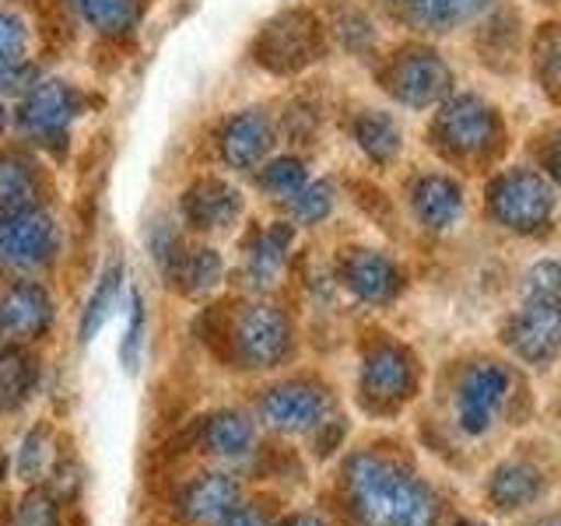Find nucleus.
<instances>
[{
	"label": "nucleus",
	"instance_id": "f257e3e1",
	"mask_svg": "<svg viewBox=\"0 0 561 526\" xmlns=\"http://www.w3.org/2000/svg\"><path fill=\"white\" fill-rule=\"evenodd\" d=\"M337 502L347 526H446L453 505L397 443H368L344 456Z\"/></svg>",
	"mask_w": 561,
	"mask_h": 526
},
{
	"label": "nucleus",
	"instance_id": "f03ea898",
	"mask_svg": "<svg viewBox=\"0 0 561 526\" xmlns=\"http://www.w3.org/2000/svg\"><path fill=\"white\" fill-rule=\"evenodd\" d=\"M519 408V376L502 358H473L453 379L449 428L463 446L499 435Z\"/></svg>",
	"mask_w": 561,
	"mask_h": 526
},
{
	"label": "nucleus",
	"instance_id": "7ed1b4c3",
	"mask_svg": "<svg viewBox=\"0 0 561 526\" xmlns=\"http://www.w3.org/2000/svg\"><path fill=\"white\" fill-rule=\"evenodd\" d=\"M561 478V456L540 443H516L502 449L481 478V505L491 519L513 523L548 505Z\"/></svg>",
	"mask_w": 561,
	"mask_h": 526
},
{
	"label": "nucleus",
	"instance_id": "20e7f679",
	"mask_svg": "<svg viewBox=\"0 0 561 526\" xmlns=\"http://www.w3.org/2000/svg\"><path fill=\"white\" fill-rule=\"evenodd\" d=\"M421 390L417 355L400 341L379 338L362 351L358 403L373 418H397Z\"/></svg>",
	"mask_w": 561,
	"mask_h": 526
},
{
	"label": "nucleus",
	"instance_id": "39448f33",
	"mask_svg": "<svg viewBox=\"0 0 561 526\" xmlns=\"http://www.w3.org/2000/svg\"><path fill=\"white\" fill-rule=\"evenodd\" d=\"M502 344L534 373L554 368L561 362V295H519L502 323Z\"/></svg>",
	"mask_w": 561,
	"mask_h": 526
},
{
	"label": "nucleus",
	"instance_id": "423d86ee",
	"mask_svg": "<svg viewBox=\"0 0 561 526\" xmlns=\"http://www.w3.org/2000/svg\"><path fill=\"white\" fill-rule=\"evenodd\" d=\"M327 49V35L320 18L306 8H291L274 14L267 25L256 32L250 46L253 60L271 70V75H298L309 64H316Z\"/></svg>",
	"mask_w": 561,
	"mask_h": 526
},
{
	"label": "nucleus",
	"instance_id": "0eeeda50",
	"mask_svg": "<svg viewBox=\"0 0 561 526\" xmlns=\"http://www.w3.org/2000/svg\"><path fill=\"white\" fill-rule=\"evenodd\" d=\"M295 351V327L285 309L256 302L245 306L232 323H228V355L239 368H277L291 358Z\"/></svg>",
	"mask_w": 561,
	"mask_h": 526
},
{
	"label": "nucleus",
	"instance_id": "6e6552de",
	"mask_svg": "<svg viewBox=\"0 0 561 526\" xmlns=\"http://www.w3.org/2000/svg\"><path fill=\"white\" fill-rule=\"evenodd\" d=\"M256 411L263 425L277 435H312L330 418H337V400L320 379H285L260 393Z\"/></svg>",
	"mask_w": 561,
	"mask_h": 526
},
{
	"label": "nucleus",
	"instance_id": "1a4fd4ad",
	"mask_svg": "<svg viewBox=\"0 0 561 526\" xmlns=\"http://www.w3.org/2000/svg\"><path fill=\"white\" fill-rule=\"evenodd\" d=\"M488 215L495 225L508 228L516 236L543 232L554 215V190L534 169L502 172L488 186Z\"/></svg>",
	"mask_w": 561,
	"mask_h": 526
},
{
	"label": "nucleus",
	"instance_id": "9d476101",
	"mask_svg": "<svg viewBox=\"0 0 561 526\" xmlns=\"http://www.w3.org/2000/svg\"><path fill=\"white\" fill-rule=\"evenodd\" d=\"M435 148H443L453 158H484L499 148L502 119L491 105L478 95H456L432 123Z\"/></svg>",
	"mask_w": 561,
	"mask_h": 526
},
{
	"label": "nucleus",
	"instance_id": "9b49d317",
	"mask_svg": "<svg viewBox=\"0 0 561 526\" xmlns=\"http://www.w3.org/2000/svg\"><path fill=\"white\" fill-rule=\"evenodd\" d=\"M379 81L400 105L425 110V105H435V102H443L449 95L453 70L435 49L403 46L400 53H393V57L382 64Z\"/></svg>",
	"mask_w": 561,
	"mask_h": 526
},
{
	"label": "nucleus",
	"instance_id": "f8f14e48",
	"mask_svg": "<svg viewBox=\"0 0 561 526\" xmlns=\"http://www.w3.org/2000/svg\"><path fill=\"white\" fill-rule=\"evenodd\" d=\"M60 253V228L43 207L8 210L0 215V267L8 271H43Z\"/></svg>",
	"mask_w": 561,
	"mask_h": 526
},
{
	"label": "nucleus",
	"instance_id": "ddd939ff",
	"mask_svg": "<svg viewBox=\"0 0 561 526\" xmlns=\"http://www.w3.org/2000/svg\"><path fill=\"white\" fill-rule=\"evenodd\" d=\"M81 116V92L64 81H39L18 102V127L39 145H64L70 123Z\"/></svg>",
	"mask_w": 561,
	"mask_h": 526
},
{
	"label": "nucleus",
	"instance_id": "4468645a",
	"mask_svg": "<svg viewBox=\"0 0 561 526\" xmlns=\"http://www.w3.org/2000/svg\"><path fill=\"white\" fill-rule=\"evenodd\" d=\"M337 277L365 306H390L408 285L400 263L379 250H347L337 263Z\"/></svg>",
	"mask_w": 561,
	"mask_h": 526
},
{
	"label": "nucleus",
	"instance_id": "2eb2a0df",
	"mask_svg": "<svg viewBox=\"0 0 561 526\" xmlns=\"http://www.w3.org/2000/svg\"><path fill=\"white\" fill-rule=\"evenodd\" d=\"M53 295L39 281H11L0 295V338L11 344L39 341L53 327Z\"/></svg>",
	"mask_w": 561,
	"mask_h": 526
},
{
	"label": "nucleus",
	"instance_id": "dca6fc26",
	"mask_svg": "<svg viewBox=\"0 0 561 526\" xmlns=\"http://www.w3.org/2000/svg\"><path fill=\"white\" fill-rule=\"evenodd\" d=\"M180 215H183V225L193 228V232H215V228H228L239 221L242 197L232 183L204 175V180L190 183L183 190Z\"/></svg>",
	"mask_w": 561,
	"mask_h": 526
},
{
	"label": "nucleus",
	"instance_id": "f3484780",
	"mask_svg": "<svg viewBox=\"0 0 561 526\" xmlns=\"http://www.w3.org/2000/svg\"><path fill=\"white\" fill-rule=\"evenodd\" d=\"M242 502V484L225 470H204L186 488L175 508L190 526H218Z\"/></svg>",
	"mask_w": 561,
	"mask_h": 526
},
{
	"label": "nucleus",
	"instance_id": "a211bd4d",
	"mask_svg": "<svg viewBox=\"0 0 561 526\" xmlns=\"http://www.w3.org/2000/svg\"><path fill=\"white\" fill-rule=\"evenodd\" d=\"M274 119L263 110H245L225 119L218 134V155L228 169H256L271 155Z\"/></svg>",
	"mask_w": 561,
	"mask_h": 526
},
{
	"label": "nucleus",
	"instance_id": "6ab92c4d",
	"mask_svg": "<svg viewBox=\"0 0 561 526\" xmlns=\"http://www.w3.org/2000/svg\"><path fill=\"white\" fill-rule=\"evenodd\" d=\"M411 207H414V218L425 225L428 232H449L463 215V190L443 172L417 175L411 186Z\"/></svg>",
	"mask_w": 561,
	"mask_h": 526
},
{
	"label": "nucleus",
	"instance_id": "aec40b11",
	"mask_svg": "<svg viewBox=\"0 0 561 526\" xmlns=\"http://www.w3.org/2000/svg\"><path fill=\"white\" fill-rule=\"evenodd\" d=\"M201 449L215 460H245L256 449V428L242 411H215L201 421Z\"/></svg>",
	"mask_w": 561,
	"mask_h": 526
},
{
	"label": "nucleus",
	"instance_id": "412c9836",
	"mask_svg": "<svg viewBox=\"0 0 561 526\" xmlns=\"http://www.w3.org/2000/svg\"><path fill=\"white\" fill-rule=\"evenodd\" d=\"M43 207V175L32 158L0 151V215Z\"/></svg>",
	"mask_w": 561,
	"mask_h": 526
},
{
	"label": "nucleus",
	"instance_id": "4be33fe9",
	"mask_svg": "<svg viewBox=\"0 0 561 526\" xmlns=\"http://www.w3.org/2000/svg\"><path fill=\"white\" fill-rule=\"evenodd\" d=\"M169 285L180 291V295H190V298H201V295H210L225 277V260L218 250H210V245H183L180 260L169 267Z\"/></svg>",
	"mask_w": 561,
	"mask_h": 526
},
{
	"label": "nucleus",
	"instance_id": "5701e85b",
	"mask_svg": "<svg viewBox=\"0 0 561 526\" xmlns=\"http://www.w3.org/2000/svg\"><path fill=\"white\" fill-rule=\"evenodd\" d=\"M291 239H295V228L285 221H274L271 228L253 239L250 245V263H245V274H250L253 288H271L277 274L285 271V260L291 250Z\"/></svg>",
	"mask_w": 561,
	"mask_h": 526
},
{
	"label": "nucleus",
	"instance_id": "b1692460",
	"mask_svg": "<svg viewBox=\"0 0 561 526\" xmlns=\"http://www.w3.org/2000/svg\"><path fill=\"white\" fill-rule=\"evenodd\" d=\"M39 382V365L18 344H0V414L18 411Z\"/></svg>",
	"mask_w": 561,
	"mask_h": 526
},
{
	"label": "nucleus",
	"instance_id": "393cba45",
	"mask_svg": "<svg viewBox=\"0 0 561 526\" xmlns=\"http://www.w3.org/2000/svg\"><path fill=\"white\" fill-rule=\"evenodd\" d=\"M488 4L491 0H408L403 18H408L414 28L449 32L456 25L470 22V18H478Z\"/></svg>",
	"mask_w": 561,
	"mask_h": 526
},
{
	"label": "nucleus",
	"instance_id": "a878e982",
	"mask_svg": "<svg viewBox=\"0 0 561 526\" xmlns=\"http://www.w3.org/2000/svg\"><path fill=\"white\" fill-rule=\"evenodd\" d=\"M57 435H53L49 425H35L25 432L22 438V446H18V456H14V473H18V481L35 488V484H43L49 478V470L53 464H57Z\"/></svg>",
	"mask_w": 561,
	"mask_h": 526
},
{
	"label": "nucleus",
	"instance_id": "bb28decb",
	"mask_svg": "<svg viewBox=\"0 0 561 526\" xmlns=\"http://www.w3.org/2000/svg\"><path fill=\"white\" fill-rule=\"evenodd\" d=\"M351 134H355L358 148L373 158L376 165H390L393 158L400 155V127L393 116L386 113H362L355 119V127H351Z\"/></svg>",
	"mask_w": 561,
	"mask_h": 526
},
{
	"label": "nucleus",
	"instance_id": "cd10ccee",
	"mask_svg": "<svg viewBox=\"0 0 561 526\" xmlns=\"http://www.w3.org/2000/svg\"><path fill=\"white\" fill-rule=\"evenodd\" d=\"M99 35H127L140 18V0H67Z\"/></svg>",
	"mask_w": 561,
	"mask_h": 526
},
{
	"label": "nucleus",
	"instance_id": "c85d7f7f",
	"mask_svg": "<svg viewBox=\"0 0 561 526\" xmlns=\"http://www.w3.org/2000/svg\"><path fill=\"white\" fill-rule=\"evenodd\" d=\"M119 281H123V267H119V263H110V267L102 271L92 298H88V306H84V316H81V344L92 341L95 333L102 330V323L110 320V309H113L116 295H119Z\"/></svg>",
	"mask_w": 561,
	"mask_h": 526
},
{
	"label": "nucleus",
	"instance_id": "c756f323",
	"mask_svg": "<svg viewBox=\"0 0 561 526\" xmlns=\"http://www.w3.org/2000/svg\"><path fill=\"white\" fill-rule=\"evenodd\" d=\"M306 183H309V172H306L302 158L285 155V158H274V162H267L260 169V190L271 193V197H277L280 204L291 201Z\"/></svg>",
	"mask_w": 561,
	"mask_h": 526
},
{
	"label": "nucleus",
	"instance_id": "7c9ffc66",
	"mask_svg": "<svg viewBox=\"0 0 561 526\" xmlns=\"http://www.w3.org/2000/svg\"><path fill=\"white\" fill-rule=\"evenodd\" d=\"M534 64H537L543 92L561 105V25H548L537 35Z\"/></svg>",
	"mask_w": 561,
	"mask_h": 526
},
{
	"label": "nucleus",
	"instance_id": "2f4dec72",
	"mask_svg": "<svg viewBox=\"0 0 561 526\" xmlns=\"http://www.w3.org/2000/svg\"><path fill=\"white\" fill-rule=\"evenodd\" d=\"M11 526H60V499L49 488H28L14 505Z\"/></svg>",
	"mask_w": 561,
	"mask_h": 526
},
{
	"label": "nucleus",
	"instance_id": "473e14b6",
	"mask_svg": "<svg viewBox=\"0 0 561 526\" xmlns=\"http://www.w3.org/2000/svg\"><path fill=\"white\" fill-rule=\"evenodd\" d=\"M285 207H288L295 225H320L333 210V186L330 183H306L291 201H285Z\"/></svg>",
	"mask_w": 561,
	"mask_h": 526
},
{
	"label": "nucleus",
	"instance_id": "72a5a7b5",
	"mask_svg": "<svg viewBox=\"0 0 561 526\" xmlns=\"http://www.w3.org/2000/svg\"><path fill=\"white\" fill-rule=\"evenodd\" d=\"M145 298L140 291H134L130 298V323H127V333H123V344H119V362L127 373H137V362H140V344H145Z\"/></svg>",
	"mask_w": 561,
	"mask_h": 526
},
{
	"label": "nucleus",
	"instance_id": "f704fd0d",
	"mask_svg": "<svg viewBox=\"0 0 561 526\" xmlns=\"http://www.w3.org/2000/svg\"><path fill=\"white\" fill-rule=\"evenodd\" d=\"M333 32H337V39L347 49H355V53L368 49V46H373V39H376L373 25H368V18L358 8H344L337 18H333Z\"/></svg>",
	"mask_w": 561,
	"mask_h": 526
},
{
	"label": "nucleus",
	"instance_id": "c9c22d12",
	"mask_svg": "<svg viewBox=\"0 0 561 526\" xmlns=\"http://www.w3.org/2000/svg\"><path fill=\"white\" fill-rule=\"evenodd\" d=\"M81 464L75 460V453L70 449H60L57 453V464H53V470H49V491L57 495L60 502H67V499H78V491H81Z\"/></svg>",
	"mask_w": 561,
	"mask_h": 526
},
{
	"label": "nucleus",
	"instance_id": "e433bc0d",
	"mask_svg": "<svg viewBox=\"0 0 561 526\" xmlns=\"http://www.w3.org/2000/svg\"><path fill=\"white\" fill-rule=\"evenodd\" d=\"M28 49V28L18 14L0 11V64H18L25 60Z\"/></svg>",
	"mask_w": 561,
	"mask_h": 526
},
{
	"label": "nucleus",
	"instance_id": "4c0bfd02",
	"mask_svg": "<svg viewBox=\"0 0 561 526\" xmlns=\"http://www.w3.org/2000/svg\"><path fill=\"white\" fill-rule=\"evenodd\" d=\"M32 84H39V70L32 64L18 60V64H0V92L11 95H25Z\"/></svg>",
	"mask_w": 561,
	"mask_h": 526
},
{
	"label": "nucleus",
	"instance_id": "58836bf2",
	"mask_svg": "<svg viewBox=\"0 0 561 526\" xmlns=\"http://www.w3.org/2000/svg\"><path fill=\"white\" fill-rule=\"evenodd\" d=\"M218 526H274V508L267 502H239Z\"/></svg>",
	"mask_w": 561,
	"mask_h": 526
},
{
	"label": "nucleus",
	"instance_id": "ea45409f",
	"mask_svg": "<svg viewBox=\"0 0 561 526\" xmlns=\"http://www.w3.org/2000/svg\"><path fill=\"white\" fill-rule=\"evenodd\" d=\"M513 523L516 526H561V508L540 505V508H534V513H526V516H519Z\"/></svg>",
	"mask_w": 561,
	"mask_h": 526
},
{
	"label": "nucleus",
	"instance_id": "a19ab883",
	"mask_svg": "<svg viewBox=\"0 0 561 526\" xmlns=\"http://www.w3.org/2000/svg\"><path fill=\"white\" fill-rule=\"evenodd\" d=\"M543 169H548L554 180L561 183V130L551 137V145L543 148Z\"/></svg>",
	"mask_w": 561,
	"mask_h": 526
},
{
	"label": "nucleus",
	"instance_id": "79ce46f5",
	"mask_svg": "<svg viewBox=\"0 0 561 526\" xmlns=\"http://www.w3.org/2000/svg\"><path fill=\"white\" fill-rule=\"evenodd\" d=\"M274 526H327V519H320L316 513H291V516L274 519Z\"/></svg>",
	"mask_w": 561,
	"mask_h": 526
},
{
	"label": "nucleus",
	"instance_id": "37998d69",
	"mask_svg": "<svg viewBox=\"0 0 561 526\" xmlns=\"http://www.w3.org/2000/svg\"><path fill=\"white\" fill-rule=\"evenodd\" d=\"M446 526H495V523H488V519H478V516H453Z\"/></svg>",
	"mask_w": 561,
	"mask_h": 526
},
{
	"label": "nucleus",
	"instance_id": "c03bdc74",
	"mask_svg": "<svg viewBox=\"0 0 561 526\" xmlns=\"http://www.w3.org/2000/svg\"><path fill=\"white\" fill-rule=\"evenodd\" d=\"M4 478H8V456L0 453V484H4Z\"/></svg>",
	"mask_w": 561,
	"mask_h": 526
},
{
	"label": "nucleus",
	"instance_id": "a18cd8bd",
	"mask_svg": "<svg viewBox=\"0 0 561 526\" xmlns=\"http://www.w3.org/2000/svg\"><path fill=\"white\" fill-rule=\"evenodd\" d=\"M8 130V113H4V105H0V134Z\"/></svg>",
	"mask_w": 561,
	"mask_h": 526
}]
</instances>
